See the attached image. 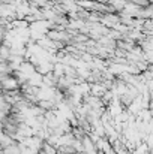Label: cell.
Here are the masks:
<instances>
[{
  "label": "cell",
  "instance_id": "obj_2",
  "mask_svg": "<svg viewBox=\"0 0 153 154\" xmlns=\"http://www.w3.org/2000/svg\"><path fill=\"white\" fill-rule=\"evenodd\" d=\"M53 66H54V64H53L51 61L42 60V61H41V63H39L36 67H35V72L44 76V75H47V73H51V72H53Z\"/></svg>",
  "mask_w": 153,
  "mask_h": 154
},
{
  "label": "cell",
  "instance_id": "obj_4",
  "mask_svg": "<svg viewBox=\"0 0 153 154\" xmlns=\"http://www.w3.org/2000/svg\"><path fill=\"white\" fill-rule=\"evenodd\" d=\"M9 57H11V50L8 47L0 45V58H2V61H8Z\"/></svg>",
  "mask_w": 153,
  "mask_h": 154
},
{
  "label": "cell",
  "instance_id": "obj_1",
  "mask_svg": "<svg viewBox=\"0 0 153 154\" xmlns=\"http://www.w3.org/2000/svg\"><path fill=\"white\" fill-rule=\"evenodd\" d=\"M0 88L3 91H12V90H20V84L17 82V79L12 75H8L2 79L0 82Z\"/></svg>",
  "mask_w": 153,
  "mask_h": 154
},
{
  "label": "cell",
  "instance_id": "obj_3",
  "mask_svg": "<svg viewBox=\"0 0 153 154\" xmlns=\"http://www.w3.org/2000/svg\"><path fill=\"white\" fill-rule=\"evenodd\" d=\"M89 85H90V96H93V97L101 99L102 96L105 94V91H107V88H105V85H104L102 82H98V84H89Z\"/></svg>",
  "mask_w": 153,
  "mask_h": 154
},
{
  "label": "cell",
  "instance_id": "obj_5",
  "mask_svg": "<svg viewBox=\"0 0 153 154\" xmlns=\"http://www.w3.org/2000/svg\"><path fill=\"white\" fill-rule=\"evenodd\" d=\"M98 154H102V153H98Z\"/></svg>",
  "mask_w": 153,
  "mask_h": 154
}]
</instances>
